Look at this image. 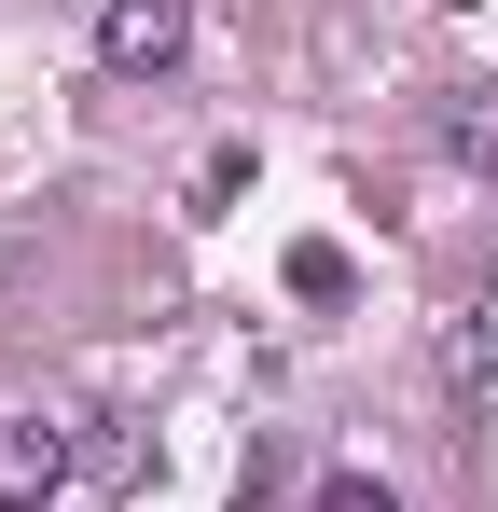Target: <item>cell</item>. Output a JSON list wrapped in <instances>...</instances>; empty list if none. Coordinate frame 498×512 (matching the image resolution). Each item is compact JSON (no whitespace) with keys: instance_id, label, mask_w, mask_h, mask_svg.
<instances>
[{"instance_id":"2","label":"cell","mask_w":498,"mask_h":512,"mask_svg":"<svg viewBox=\"0 0 498 512\" xmlns=\"http://www.w3.org/2000/svg\"><path fill=\"white\" fill-rule=\"evenodd\" d=\"M70 485V429L56 416H0V512H56Z\"/></svg>"},{"instance_id":"5","label":"cell","mask_w":498,"mask_h":512,"mask_svg":"<svg viewBox=\"0 0 498 512\" xmlns=\"http://www.w3.org/2000/svg\"><path fill=\"white\" fill-rule=\"evenodd\" d=\"M443 374H457V388H498V333H471V319H457V333H443Z\"/></svg>"},{"instance_id":"3","label":"cell","mask_w":498,"mask_h":512,"mask_svg":"<svg viewBox=\"0 0 498 512\" xmlns=\"http://www.w3.org/2000/svg\"><path fill=\"white\" fill-rule=\"evenodd\" d=\"M443 167L498 180V97H457V111H443Z\"/></svg>"},{"instance_id":"6","label":"cell","mask_w":498,"mask_h":512,"mask_svg":"<svg viewBox=\"0 0 498 512\" xmlns=\"http://www.w3.org/2000/svg\"><path fill=\"white\" fill-rule=\"evenodd\" d=\"M319 512H402V485H374V471H319Z\"/></svg>"},{"instance_id":"1","label":"cell","mask_w":498,"mask_h":512,"mask_svg":"<svg viewBox=\"0 0 498 512\" xmlns=\"http://www.w3.org/2000/svg\"><path fill=\"white\" fill-rule=\"evenodd\" d=\"M97 56H111L125 84L180 70V56H194V0H111V14H97Z\"/></svg>"},{"instance_id":"4","label":"cell","mask_w":498,"mask_h":512,"mask_svg":"<svg viewBox=\"0 0 498 512\" xmlns=\"http://www.w3.org/2000/svg\"><path fill=\"white\" fill-rule=\"evenodd\" d=\"M346 291H360V263L332 250V236H305L291 250V305H346Z\"/></svg>"}]
</instances>
